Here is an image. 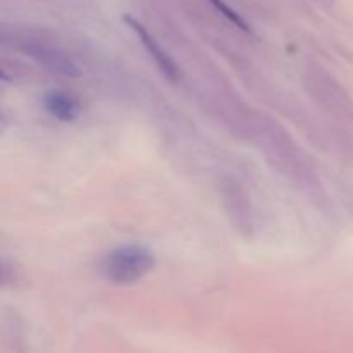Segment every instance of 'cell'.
I'll return each mask as SVG.
<instances>
[{
	"label": "cell",
	"instance_id": "3",
	"mask_svg": "<svg viewBox=\"0 0 353 353\" xmlns=\"http://www.w3.org/2000/svg\"><path fill=\"white\" fill-rule=\"evenodd\" d=\"M24 52H26L31 59H34L40 65L50 69L52 72L65 76L78 74V69L74 68V64H72L64 54L54 50V48L43 47V45H26V47H24Z\"/></svg>",
	"mask_w": 353,
	"mask_h": 353
},
{
	"label": "cell",
	"instance_id": "5",
	"mask_svg": "<svg viewBox=\"0 0 353 353\" xmlns=\"http://www.w3.org/2000/svg\"><path fill=\"white\" fill-rule=\"evenodd\" d=\"M210 3H212L214 7H216V10L217 12H221L223 14L224 17H226L228 21H230V23H233L234 26H238L240 28L241 31H245V33H252V28H250V24L247 23V21L243 19V17L240 16V14L236 12V10L234 9H231L230 6H228L226 2H223V0H209Z\"/></svg>",
	"mask_w": 353,
	"mask_h": 353
},
{
	"label": "cell",
	"instance_id": "1",
	"mask_svg": "<svg viewBox=\"0 0 353 353\" xmlns=\"http://www.w3.org/2000/svg\"><path fill=\"white\" fill-rule=\"evenodd\" d=\"M155 257L143 245H123L110 252L102 264V274L114 285H131L154 269Z\"/></svg>",
	"mask_w": 353,
	"mask_h": 353
},
{
	"label": "cell",
	"instance_id": "2",
	"mask_svg": "<svg viewBox=\"0 0 353 353\" xmlns=\"http://www.w3.org/2000/svg\"><path fill=\"white\" fill-rule=\"evenodd\" d=\"M124 21H126V23L133 28L134 33L138 34V38L141 40V43H143L145 48H147V52L152 55V59L155 61V64L161 68V71L164 72L169 79H172V81H174V79H178V76H179L178 65L174 64V61L171 59V55H169L168 52L161 47V45H159V41L155 40L150 33H148L147 28L141 26L137 19H133V17H130V16H124Z\"/></svg>",
	"mask_w": 353,
	"mask_h": 353
},
{
	"label": "cell",
	"instance_id": "4",
	"mask_svg": "<svg viewBox=\"0 0 353 353\" xmlns=\"http://www.w3.org/2000/svg\"><path fill=\"white\" fill-rule=\"evenodd\" d=\"M43 107L52 117L59 121H74L79 114V103L69 93L61 92V90H52L43 97Z\"/></svg>",
	"mask_w": 353,
	"mask_h": 353
}]
</instances>
